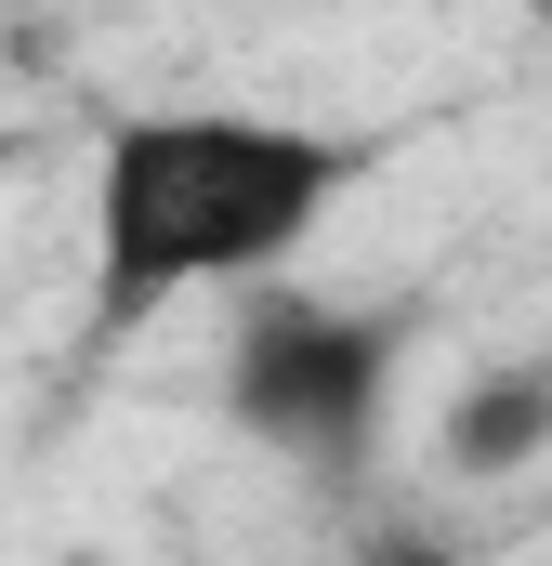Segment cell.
<instances>
[{
  "label": "cell",
  "instance_id": "obj_2",
  "mask_svg": "<svg viewBox=\"0 0 552 566\" xmlns=\"http://www.w3.org/2000/svg\"><path fill=\"white\" fill-rule=\"evenodd\" d=\"M382 396H395V329L382 316H342V303L276 290V303L237 316V343H224V409H237V434H264L289 461H355L369 422H382Z\"/></svg>",
  "mask_w": 552,
  "mask_h": 566
},
{
  "label": "cell",
  "instance_id": "obj_4",
  "mask_svg": "<svg viewBox=\"0 0 552 566\" xmlns=\"http://www.w3.org/2000/svg\"><path fill=\"white\" fill-rule=\"evenodd\" d=\"M369 566H460V554H434V541H382Z\"/></svg>",
  "mask_w": 552,
  "mask_h": 566
},
{
  "label": "cell",
  "instance_id": "obj_1",
  "mask_svg": "<svg viewBox=\"0 0 552 566\" xmlns=\"http://www.w3.org/2000/svg\"><path fill=\"white\" fill-rule=\"evenodd\" d=\"M369 171V145L264 119V106H132L93 145V316L145 329L184 290H251L276 277L342 185Z\"/></svg>",
  "mask_w": 552,
  "mask_h": 566
},
{
  "label": "cell",
  "instance_id": "obj_5",
  "mask_svg": "<svg viewBox=\"0 0 552 566\" xmlns=\"http://www.w3.org/2000/svg\"><path fill=\"white\" fill-rule=\"evenodd\" d=\"M487 13H527V27H552V0H487Z\"/></svg>",
  "mask_w": 552,
  "mask_h": 566
},
{
  "label": "cell",
  "instance_id": "obj_3",
  "mask_svg": "<svg viewBox=\"0 0 552 566\" xmlns=\"http://www.w3.org/2000/svg\"><path fill=\"white\" fill-rule=\"evenodd\" d=\"M447 474H527L552 461V369L540 356H500V369H474L460 396H447Z\"/></svg>",
  "mask_w": 552,
  "mask_h": 566
}]
</instances>
